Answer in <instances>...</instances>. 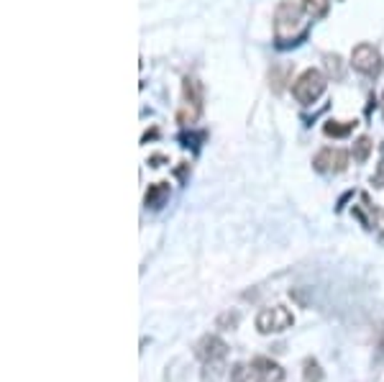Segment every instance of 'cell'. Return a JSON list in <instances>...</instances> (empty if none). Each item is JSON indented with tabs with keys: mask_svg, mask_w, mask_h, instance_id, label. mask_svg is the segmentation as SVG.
<instances>
[{
	"mask_svg": "<svg viewBox=\"0 0 384 382\" xmlns=\"http://www.w3.org/2000/svg\"><path fill=\"white\" fill-rule=\"evenodd\" d=\"M303 6H297L292 0H282L277 11H274V34H277V41L280 46L297 44V36L303 34Z\"/></svg>",
	"mask_w": 384,
	"mask_h": 382,
	"instance_id": "6da1fadb",
	"label": "cell"
},
{
	"mask_svg": "<svg viewBox=\"0 0 384 382\" xmlns=\"http://www.w3.org/2000/svg\"><path fill=\"white\" fill-rule=\"evenodd\" d=\"M256 331L264 334V336H272V334H282L295 326V315L287 306H266L256 313Z\"/></svg>",
	"mask_w": 384,
	"mask_h": 382,
	"instance_id": "7a4b0ae2",
	"label": "cell"
},
{
	"mask_svg": "<svg viewBox=\"0 0 384 382\" xmlns=\"http://www.w3.org/2000/svg\"><path fill=\"white\" fill-rule=\"evenodd\" d=\"M203 113V85L195 77H185L182 80V105L177 111V123L182 126H192Z\"/></svg>",
	"mask_w": 384,
	"mask_h": 382,
	"instance_id": "3957f363",
	"label": "cell"
},
{
	"mask_svg": "<svg viewBox=\"0 0 384 382\" xmlns=\"http://www.w3.org/2000/svg\"><path fill=\"white\" fill-rule=\"evenodd\" d=\"M325 85H328V80H325L323 72L310 67V69H305L303 75L292 83V95H295L297 103L313 105L325 93Z\"/></svg>",
	"mask_w": 384,
	"mask_h": 382,
	"instance_id": "277c9868",
	"label": "cell"
},
{
	"mask_svg": "<svg viewBox=\"0 0 384 382\" xmlns=\"http://www.w3.org/2000/svg\"><path fill=\"white\" fill-rule=\"evenodd\" d=\"M351 67L359 72V75H366V77H377L379 72L384 69V60L379 49L374 44H356L354 52H351Z\"/></svg>",
	"mask_w": 384,
	"mask_h": 382,
	"instance_id": "5b68a950",
	"label": "cell"
},
{
	"mask_svg": "<svg viewBox=\"0 0 384 382\" xmlns=\"http://www.w3.org/2000/svg\"><path fill=\"white\" fill-rule=\"evenodd\" d=\"M348 167V154L338 146H323L313 157V170L320 175H341Z\"/></svg>",
	"mask_w": 384,
	"mask_h": 382,
	"instance_id": "8992f818",
	"label": "cell"
},
{
	"mask_svg": "<svg viewBox=\"0 0 384 382\" xmlns=\"http://www.w3.org/2000/svg\"><path fill=\"white\" fill-rule=\"evenodd\" d=\"M195 357H198L203 364H210V367H213V364H221V362L228 357V344H226L221 336H215V334H205V336L195 344Z\"/></svg>",
	"mask_w": 384,
	"mask_h": 382,
	"instance_id": "52a82bcc",
	"label": "cell"
},
{
	"mask_svg": "<svg viewBox=\"0 0 384 382\" xmlns=\"http://www.w3.org/2000/svg\"><path fill=\"white\" fill-rule=\"evenodd\" d=\"M252 364L259 369V375H261V380L264 382H282L284 380V369H282L274 360H269V357H254Z\"/></svg>",
	"mask_w": 384,
	"mask_h": 382,
	"instance_id": "ba28073f",
	"label": "cell"
},
{
	"mask_svg": "<svg viewBox=\"0 0 384 382\" xmlns=\"http://www.w3.org/2000/svg\"><path fill=\"white\" fill-rule=\"evenodd\" d=\"M167 200H170V182H154V185H149L146 198H144L146 208L159 210Z\"/></svg>",
	"mask_w": 384,
	"mask_h": 382,
	"instance_id": "9c48e42d",
	"label": "cell"
},
{
	"mask_svg": "<svg viewBox=\"0 0 384 382\" xmlns=\"http://www.w3.org/2000/svg\"><path fill=\"white\" fill-rule=\"evenodd\" d=\"M231 382H264L259 369L254 364H246V362H236L231 367Z\"/></svg>",
	"mask_w": 384,
	"mask_h": 382,
	"instance_id": "30bf717a",
	"label": "cell"
},
{
	"mask_svg": "<svg viewBox=\"0 0 384 382\" xmlns=\"http://www.w3.org/2000/svg\"><path fill=\"white\" fill-rule=\"evenodd\" d=\"M356 128V121H328L323 126L325 136H333V139H343Z\"/></svg>",
	"mask_w": 384,
	"mask_h": 382,
	"instance_id": "8fae6325",
	"label": "cell"
},
{
	"mask_svg": "<svg viewBox=\"0 0 384 382\" xmlns=\"http://www.w3.org/2000/svg\"><path fill=\"white\" fill-rule=\"evenodd\" d=\"M305 15L310 18H323L328 11H331V0H300Z\"/></svg>",
	"mask_w": 384,
	"mask_h": 382,
	"instance_id": "7c38bea8",
	"label": "cell"
},
{
	"mask_svg": "<svg viewBox=\"0 0 384 382\" xmlns=\"http://www.w3.org/2000/svg\"><path fill=\"white\" fill-rule=\"evenodd\" d=\"M303 382H323V369H320L318 360H308L303 362Z\"/></svg>",
	"mask_w": 384,
	"mask_h": 382,
	"instance_id": "4fadbf2b",
	"label": "cell"
},
{
	"mask_svg": "<svg viewBox=\"0 0 384 382\" xmlns=\"http://www.w3.org/2000/svg\"><path fill=\"white\" fill-rule=\"evenodd\" d=\"M371 149H374V144H371L369 136H359L354 144V159L356 162H366L371 154Z\"/></svg>",
	"mask_w": 384,
	"mask_h": 382,
	"instance_id": "5bb4252c",
	"label": "cell"
},
{
	"mask_svg": "<svg viewBox=\"0 0 384 382\" xmlns=\"http://www.w3.org/2000/svg\"><path fill=\"white\" fill-rule=\"evenodd\" d=\"M325 72L333 80H341L343 77V62H341L338 54H325Z\"/></svg>",
	"mask_w": 384,
	"mask_h": 382,
	"instance_id": "9a60e30c",
	"label": "cell"
},
{
	"mask_svg": "<svg viewBox=\"0 0 384 382\" xmlns=\"http://www.w3.org/2000/svg\"><path fill=\"white\" fill-rule=\"evenodd\" d=\"M238 321H241V315H238L236 311H226V313L218 315L215 326H218V329H236Z\"/></svg>",
	"mask_w": 384,
	"mask_h": 382,
	"instance_id": "2e32d148",
	"label": "cell"
},
{
	"mask_svg": "<svg viewBox=\"0 0 384 382\" xmlns=\"http://www.w3.org/2000/svg\"><path fill=\"white\" fill-rule=\"evenodd\" d=\"M364 203H366V205H369V210H371V221L377 218V228L384 233V208H374V205L369 203V198H366V195H364Z\"/></svg>",
	"mask_w": 384,
	"mask_h": 382,
	"instance_id": "e0dca14e",
	"label": "cell"
},
{
	"mask_svg": "<svg viewBox=\"0 0 384 382\" xmlns=\"http://www.w3.org/2000/svg\"><path fill=\"white\" fill-rule=\"evenodd\" d=\"M371 182H374V188H384V162H382V165H379L377 175L371 177Z\"/></svg>",
	"mask_w": 384,
	"mask_h": 382,
	"instance_id": "ac0fdd59",
	"label": "cell"
},
{
	"mask_svg": "<svg viewBox=\"0 0 384 382\" xmlns=\"http://www.w3.org/2000/svg\"><path fill=\"white\" fill-rule=\"evenodd\" d=\"M379 346H382V352H384V331H382V339H379Z\"/></svg>",
	"mask_w": 384,
	"mask_h": 382,
	"instance_id": "d6986e66",
	"label": "cell"
},
{
	"mask_svg": "<svg viewBox=\"0 0 384 382\" xmlns=\"http://www.w3.org/2000/svg\"><path fill=\"white\" fill-rule=\"evenodd\" d=\"M382 113H384V95H382Z\"/></svg>",
	"mask_w": 384,
	"mask_h": 382,
	"instance_id": "ffe728a7",
	"label": "cell"
}]
</instances>
